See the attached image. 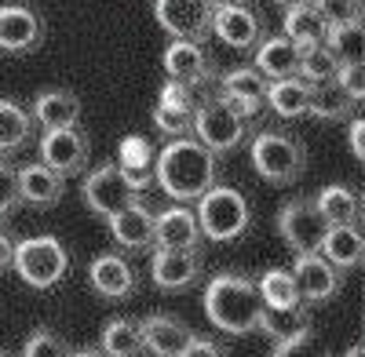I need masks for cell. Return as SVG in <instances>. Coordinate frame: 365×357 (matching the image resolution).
Masks as SVG:
<instances>
[{
    "label": "cell",
    "mask_w": 365,
    "mask_h": 357,
    "mask_svg": "<svg viewBox=\"0 0 365 357\" xmlns=\"http://www.w3.org/2000/svg\"><path fill=\"white\" fill-rule=\"evenodd\" d=\"M205 317L227 336L274 332V321L263 307L259 284L241 274H216L205 284Z\"/></svg>",
    "instance_id": "6da1fadb"
},
{
    "label": "cell",
    "mask_w": 365,
    "mask_h": 357,
    "mask_svg": "<svg viewBox=\"0 0 365 357\" xmlns=\"http://www.w3.org/2000/svg\"><path fill=\"white\" fill-rule=\"evenodd\" d=\"M154 186L175 204L201 201L216 186V154L197 139H187V135L172 139L158 154Z\"/></svg>",
    "instance_id": "7a4b0ae2"
},
{
    "label": "cell",
    "mask_w": 365,
    "mask_h": 357,
    "mask_svg": "<svg viewBox=\"0 0 365 357\" xmlns=\"http://www.w3.org/2000/svg\"><path fill=\"white\" fill-rule=\"evenodd\" d=\"M249 161L267 186H292L307 171V146L289 132H259L249 142Z\"/></svg>",
    "instance_id": "3957f363"
},
{
    "label": "cell",
    "mask_w": 365,
    "mask_h": 357,
    "mask_svg": "<svg viewBox=\"0 0 365 357\" xmlns=\"http://www.w3.org/2000/svg\"><path fill=\"white\" fill-rule=\"evenodd\" d=\"M197 223L201 233L216 245H234L241 233L252 226V208L245 201V193L234 186H212L201 201H197Z\"/></svg>",
    "instance_id": "277c9868"
},
{
    "label": "cell",
    "mask_w": 365,
    "mask_h": 357,
    "mask_svg": "<svg viewBox=\"0 0 365 357\" xmlns=\"http://www.w3.org/2000/svg\"><path fill=\"white\" fill-rule=\"evenodd\" d=\"M15 274L37 292L55 288L70 274V252L66 245L51 233H37V237H26V241L15 245Z\"/></svg>",
    "instance_id": "5b68a950"
},
{
    "label": "cell",
    "mask_w": 365,
    "mask_h": 357,
    "mask_svg": "<svg viewBox=\"0 0 365 357\" xmlns=\"http://www.w3.org/2000/svg\"><path fill=\"white\" fill-rule=\"evenodd\" d=\"M81 197L88 204V212L91 215H99V219H113L120 215L125 208H132L135 201H143V193L128 183V175L120 171L117 164H99V168H91L84 175V186H81Z\"/></svg>",
    "instance_id": "8992f818"
},
{
    "label": "cell",
    "mask_w": 365,
    "mask_h": 357,
    "mask_svg": "<svg viewBox=\"0 0 365 357\" xmlns=\"http://www.w3.org/2000/svg\"><path fill=\"white\" fill-rule=\"evenodd\" d=\"M245 135H249V121L223 99H205V106L194 117V139L205 142L216 157L237 150L245 142Z\"/></svg>",
    "instance_id": "52a82bcc"
},
{
    "label": "cell",
    "mask_w": 365,
    "mask_h": 357,
    "mask_svg": "<svg viewBox=\"0 0 365 357\" xmlns=\"http://www.w3.org/2000/svg\"><path fill=\"white\" fill-rule=\"evenodd\" d=\"M216 0H154V18L172 41H201L212 33Z\"/></svg>",
    "instance_id": "ba28073f"
},
{
    "label": "cell",
    "mask_w": 365,
    "mask_h": 357,
    "mask_svg": "<svg viewBox=\"0 0 365 357\" xmlns=\"http://www.w3.org/2000/svg\"><path fill=\"white\" fill-rule=\"evenodd\" d=\"M256 284H259V295H263V307H267L270 321H282V324H289V329L299 324V321H307V299H303L292 270L270 266V270L259 274Z\"/></svg>",
    "instance_id": "9c48e42d"
},
{
    "label": "cell",
    "mask_w": 365,
    "mask_h": 357,
    "mask_svg": "<svg viewBox=\"0 0 365 357\" xmlns=\"http://www.w3.org/2000/svg\"><path fill=\"white\" fill-rule=\"evenodd\" d=\"M325 219L318 212L314 201H289L282 212H278V233L282 241L303 255V252H322V241H325Z\"/></svg>",
    "instance_id": "30bf717a"
},
{
    "label": "cell",
    "mask_w": 365,
    "mask_h": 357,
    "mask_svg": "<svg viewBox=\"0 0 365 357\" xmlns=\"http://www.w3.org/2000/svg\"><path fill=\"white\" fill-rule=\"evenodd\" d=\"M44 44V18L29 4H0V51L29 55Z\"/></svg>",
    "instance_id": "8fae6325"
},
{
    "label": "cell",
    "mask_w": 365,
    "mask_h": 357,
    "mask_svg": "<svg viewBox=\"0 0 365 357\" xmlns=\"http://www.w3.org/2000/svg\"><path fill=\"white\" fill-rule=\"evenodd\" d=\"M88 157H91V142L88 135L73 124V128H55V132H44L41 135V161L48 168H55L58 175H81L88 168Z\"/></svg>",
    "instance_id": "7c38bea8"
},
{
    "label": "cell",
    "mask_w": 365,
    "mask_h": 357,
    "mask_svg": "<svg viewBox=\"0 0 365 357\" xmlns=\"http://www.w3.org/2000/svg\"><path fill=\"white\" fill-rule=\"evenodd\" d=\"M267 77L252 66H237V70H227L223 77H220V95L216 99H223L227 106H234L245 121H256V117L263 113V106H267Z\"/></svg>",
    "instance_id": "4fadbf2b"
},
{
    "label": "cell",
    "mask_w": 365,
    "mask_h": 357,
    "mask_svg": "<svg viewBox=\"0 0 365 357\" xmlns=\"http://www.w3.org/2000/svg\"><path fill=\"white\" fill-rule=\"evenodd\" d=\"M150 277L161 292H182L201 281L197 248H154L150 252Z\"/></svg>",
    "instance_id": "5bb4252c"
},
{
    "label": "cell",
    "mask_w": 365,
    "mask_h": 357,
    "mask_svg": "<svg viewBox=\"0 0 365 357\" xmlns=\"http://www.w3.org/2000/svg\"><path fill=\"white\" fill-rule=\"evenodd\" d=\"M212 37L220 44L234 48V51H249L259 44L263 37V26H259V15L234 0V4H216V15H212Z\"/></svg>",
    "instance_id": "9a60e30c"
},
{
    "label": "cell",
    "mask_w": 365,
    "mask_h": 357,
    "mask_svg": "<svg viewBox=\"0 0 365 357\" xmlns=\"http://www.w3.org/2000/svg\"><path fill=\"white\" fill-rule=\"evenodd\" d=\"M106 226H110V237L125 252H154L158 245V215L146 208V201H135L120 215H113Z\"/></svg>",
    "instance_id": "2e32d148"
},
{
    "label": "cell",
    "mask_w": 365,
    "mask_h": 357,
    "mask_svg": "<svg viewBox=\"0 0 365 357\" xmlns=\"http://www.w3.org/2000/svg\"><path fill=\"white\" fill-rule=\"evenodd\" d=\"M88 281L103 299H128V295H135V284H139L135 266L117 252H99L96 259H91Z\"/></svg>",
    "instance_id": "e0dca14e"
},
{
    "label": "cell",
    "mask_w": 365,
    "mask_h": 357,
    "mask_svg": "<svg viewBox=\"0 0 365 357\" xmlns=\"http://www.w3.org/2000/svg\"><path fill=\"white\" fill-rule=\"evenodd\" d=\"M292 274H296V284H299V292H303V299H307V303H329L332 295L340 292V270L322 252L296 255Z\"/></svg>",
    "instance_id": "ac0fdd59"
},
{
    "label": "cell",
    "mask_w": 365,
    "mask_h": 357,
    "mask_svg": "<svg viewBox=\"0 0 365 357\" xmlns=\"http://www.w3.org/2000/svg\"><path fill=\"white\" fill-rule=\"evenodd\" d=\"M161 63H165V77L168 80L190 84V87H201L212 77L208 51L201 48V41H172L165 48V55H161Z\"/></svg>",
    "instance_id": "d6986e66"
},
{
    "label": "cell",
    "mask_w": 365,
    "mask_h": 357,
    "mask_svg": "<svg viewBox=\"0 0 365 357\" xmlns=\"http://www.w3.org/2000/svg\"><path fill=\"white\" fill-rule=\"evenodd\" d=\"M158 146L146 135H125L117 142V168L128 175V183L143 193L146 186H154V171H158Z\"/></svg>",
    "instance_id": "ffe728a7"
},
{
    "label": "cell",
    "mask_w": 365,
    "mask_h": 357,
    "mask_svg": "<svg viewBox=\"0 0 365 357\" xmlns=\"http://www.w3.org/2000/svg\"><path fill=\"white\" fill-rule=\"evenodd\" d=\"M19 193H22V204L55 208L66 193V178L55 168H48L44 161H34V164L19 168Z\"/></svg>",
    "instance_id": "44dd1931"
},
{
    "label": "cell",
    "mask_w": 365,
    "mask_h": 357,
    "mask_svg": "<svg viewBox=\"0 0 365 357\" xmlns=\"http://www.w3.org/2000/svg\"><path fill=\"white\" fill-rule=\"evenodd\" d=\"M34 121L44 128V132H55V128H73L81 121V99L70 92V87H48L34 99Z\"/></svg>",
    "instance_id": "7402d4cb"
},
{
    "label": "cell",
    "mask_w": 365,
    "mask_h": 357,
    "mask_svg": "<svg viewBox=\"0 0 365 357\" xmlns=\"http://www.w3.org/2000/svg\"><path fill=\"white\" fill-rule=\"evenodd\" d=\"M201 223L197 212H190L187 204H172L158 215V245L154 248H197L201 241Z\"/></svg>",
    "instance_id": "603a6c76"
},
{
    "label": "cell",
    "mask_w": 365,
    "mask_h": 357,
    "mask_svg": "<svg viewBox=\"0 0 365 357\" xmlns=\"http://www.w3.org/2000/svg\"><path fill=\"white\" fill-rule=\"evenodd\" d=\"M267 106L285 117V121H303L311 117V80L303 77H285L267 84Z\"/></svg>",
    "instance_id": "cb8c5ba5"
},
{
    "label": "cell",
    "mask_w": 365,
    "mask_h": 357,
    "mask_svg": "<svg viewBox=\"0 0 365 357\" xmlns=\"http://www.w3.org/2000/svg\"><path fill=\"white\" fill-rule=\"evenodd\" d=\"M299 58L303 51L289 41V37H270L256 48V70L267 80H285V77H299Z\"/></svg>",
    "instance_id": "d4e9b609"
},
{
    "label": "cell",
    "mask_w": 365,
    "mask_h": 357,
    "mask_svg": "<svg viewBox=\"0 0 365 357\" xmlns=\"http://www.w3.org/2000/svg\"><path fill=\"white\" fill-rule=\"evenodd\" d=\"M190 343V332L168 314H154L143 321V346L154 357H179L182 346Z\"/></svg>",
    "instance_id": "484cf974"
},
{
    "label": "cell",
    "mask_w": 365,
    "mask_h": 357,
    "mask_svg": "<svg viewBox=\"0 0 365 357\" xmlns=\"http://www.w3.org/2000/svg\"><path fill=\"white\" fill-rule=\"evenodd\" d=\"M322 255L336 266V270L365 266V241H361L358 226H329L325 241H322Z\"/></svg>",
    "instance_id": "4316f807"
},
{
    "label": "cell",
    "mask_w": 365,
    "mask_h": 357,
    "mask_svg": "<svg viewBox=\"0 0 365 357\" xmlns=\"http://www.w3.org/2000/svg\"><path fill=\"white\" fill-rule=\"evenodd\" d=\"M270 357H329V346L314 324L299 321L292 329H285L270 346Z\"/></svg>",
    "instance_id": "83f0119b"
},
{
    "label": "cell",
    "mask_w": 365,
    "mask_h": 357,
    "mask_svg": "<svg viewBox=\"0 0 365 357\" xmlns=\"http://www.w3.org/2000/svg\"><path fill=\"white\" fill-rule=\"evenodd\" d=\"M285 37L303 51V48H318V44H325V37H329V26H325V18L318 15V8L314 4H299V8H289L285 11Z\"/></svg>",
    "instance_id": "f1b7e54d"
},
{
    "label": "cell",
    "mask_w": 365,
    "mask_h": 357,
    "mask_svg": "<svg viewBox=\"0 0 365 357\" xmlns=\"http://www.w3.org/2000/svg\"><path fill=\"white\" fill-rule=\"evenodd\" d=\"M29 135H34V113H26L11 99H0V157L19 154Z\"/></svg>",
    "instance_id": "f546056e"
},
{
    "label": "cell",
    "mask_w": 365,
    "mask_h": 357,
    "mask_svg": "<svg viewBox=\"0 0 365 357\" xmlns=\"http://www.w3.org/2000/svg\"><path fill=\"white\" fill-rule=\"evenodd\" d=\"M354 106L358 102L336 84V77L311 84V117H322V121H347V117H354Z\"/></svg>",
    "instance_id": "4dcf8cb0"
},
{
    "label": "cell",
    "mask_w": 365,
    "mask_h": 357,
    "mask_svg": "<svg viewBox=\"0 0 365 357\" xmlns=\"http://www.w3.org/2000/svg\"><path fill=\"white\" fill-rule=\"evenodd\" d=\"M99 346H103L106 357H139L146 350L143 346V324L132 321V317H113L103 329Z\"/></svg>",
    "instance_id": "1f68e13d"
},
{
    "label": "cell",
    "mask_w": 365,
    "mask_h": 357,
    "mask_svg": "<svg viewBox=\"0 0 365 357\" xmlns=\"http://www.w3.org/2000/svg\"><path fill=\"white\" fill-rule=\"evenodd\" d=\"M314 204H318L325 226H354L358 219V193L347 186H325L314 197Z\"/></svg>",
    "instance_id": "d6a6232c"
},
{
    "label": "cell",
    "mask_w": 365,
    "mask_h": 357,
    "mask_svg": "<svg viewBox=\"0 0 365 357\" xmlns=\"http://www.w3.org/2000/svg\"><path fill=\"white\" fill-rule=\"evenodd\" d=\"M340 70L336 55H332L329 44H318V48H303V58H299V77L311 80V84H322V80H332Z\"/></svg>",
    "instance_id": "836d02e7"
},
{
    "label": "cell",
    "mask_w": 365,
    "mask_h": 357,
    "mask_svg": "<svg viewBox=\"0 0 365 357\" xmlns=\"http://www.w3.org/2000/svg\"><path fill=\"white\" fill-rule=\"evenodd\" d=\"M158 102H161V106H168V110H175V113H187V117H197V110L205 106L201 87L179 84V80H165V84H161Z\"/></svg>",
    "instance_id": "e575fe53"
},
{
    "label": "cell",
    "mask_w": 365,
    "mask_h": 357,
    "mask_svg": "<svg viewBox=\"0 0 365 357\" xmlns=\"http://www.w3.org/2000/svg\"><path fill=\"white\" fill-rule=\"evenodd\" d=\"M22 357H70V346H66V339L58 336V332H51V329H37L34 336L26 339Z\"/></svg>",
    "instance_id": "d590c367"
},
{
    "label": "cell",
    "mask_w": 365,
    "mask_h": 357,
    "mask_svg": "<svg viewBox=\"0 0 365 357\" xmlns=\"http://www.w3.org/2000/svg\"><path fill=\"white\" fill-rule=\"evenodd\" d=\"M318 8V15L325 18L329 29H347V26H358V4L354 0H311Z\"/></svg>",
    "instance_id": "8d00e7d4"
},
{
    "label": "cell",
    "mask_w": 365,
    "mask_h": 357,
    "mask_svg": "<svg viewBox=\"0 0 365 357\" xmlns=\"http://www.w3.org/2000/svg\"><path fill=\"white\" fill-rule=\"evenodd\" d=\"M22 204V193H19V171L0 157V223H4L15 208Z\"/></svg>",
    "instance_id": "74e56055"
},
{
    "label": "cell",
    "mask_w": 365,
    "mask_h": 357,
    "mask_svg": "<svg viewBox=\"0 0 365 357\" xmlns=\"http://www.w3.org/2000/svg\"><path fill=\"white\" fill-rule=\"evenodd\" d=\"M154 124H158V132L161 135H172V139H179V135H187V132H194V117H187V113H175V110H168V106H154Z\"/></svg>",
    "instance_id": "f35d334b"
},
{
    "label": "cell",
    "mask_w": 365,
    "mask_h": 357,
    "mask_svg": "<svg viewBox=\"0 0 365 357\" xmlns=\"http://www.w3.org/2000/svg\"><path fill=\"white\" fill-rule=\"evenodd\" d=\"M336 84L344 87L354 102H361L365 99V63H344L336 70Z\"/></svg>",
    "instance_id": "ab89813d"
},
{
    "label": "cell",
    "mask_w": 365,
    "mask_h": 357,
    "mask_svg": "<svg viewBox=\"0 0 365 357\" xmlns=\"http://www.w3.org/2000/svg\"><path fill=\"white\" fill-rule=\"evenodd\" d=\"M179 357H227V350L216 339H205V336H190V343L182 346Z\"/></svg>",
    "instance_id": "60d3db41"
},
{
    "label": "cell",
    "mask_w": 365,
    "mask_h": 357,
    "mask_svg": "<svg viewBox=\"0 0 365 357\" xmlns=\"http://www.w3.org/2000/svg\"><path fill=\"white\" fill-rule=\"evenodd\" d=\"M351 150H354V157L365 164V110L351 121Z\"/></svg>",
    "instance_id": "b9f144b4"
},
{
    "label": "cell",
    "mask_w": 365,
    "mask_h": 357,
    "mask_svg": "<svg viewBox=\"0 0 365 357\" xmlns=\"http://www.w3.org/2000/svg\"><path fill=\"white\" fill-rule=\"evenodd\" d=\"M8 266H15V245H11V237L0 230V270H8Z\"/></svg>",
    "instance_id": "7bdbcfd3"
},
{
    "label": "cell",
    "mask_w": 365,
    "mask_h": 357,
    "mask_svg": "<svg viewBox=\"0 0 365 357\" xmlns=\"http://www.w3.org/2000/svg\"><path fill=\"white\" fill-rule=\"evenodd\" d=\"M358 233H361V241H365V186L358 190V219H354Z\"/></svg>",
    "instance_id": "ee69618b"
},
{
    "label": "cell",
    "mask_w": 365,
    "mask_h": 357,
    "mask_svg": "<svg viewBox=\"0 0 365 357\" xmlns=\"http://www.w3.org/2000/svg\"><path fill=\"white\" fill-rule=\"evenodd\" d=\"M70 357H106V353H103V346H84V350H73Z\"/></svg>",
    "instance_id": "f6af8a7d"
},
{
    "label": "cell",
    "mask_w": 365,
    "mask_h": 357,
    "mask_svg": "<svg viewBox=\"0 0 365 357\" xmlns=\"http://www.w3.org/2000/svg\"><path fill=\"white\" fill-rule=\"evenodd\" d=\"M358 4V29H361V37H365V0H354Z\"/></svg>",
    "instance_id": "bcb514c9"
},
{
    "label": "cell",
    "mask_w": 365,
    "mask_h": 357,
    "mask_svg": "<svg viewBox=\"0 0 365 357\" xmlns=\"http://www.w3.org/2000/svg\"><path fill=\"white\" fill-rule=\"evenodd\" d=\"M274 4L289 11V8H299V4H311V0H274Z\"/></svg>",
    "instance_id": "7dc6e473"
},
{
    "label": "cell",
    "mask_w": 365,
    "mask_h": 357,
    "mask_svg": "<svg viewBox=\"0 0 365 357\" xmlns=\"http://www.w3.org/2000/svg\"><path fill=\"white\" fill-rule=\"evenodd\" d=\"M347 357H365V346H361V343H354V346L347 350Z\"/></svg>",
    "instance_id": "c3c4849f"
},
{
    "label": "cell",
    "mask_w": 365,
    "mask_h": 357,
    "mask_svg": "<svg viewBox=\"0 0 365 357\" xmlns=\"http://www.w3.org/2000/svg\"><path fill=\"white\" fill-rule=\"evenodd\" d=\"M0 357H11V353H8V350H0Z\"/></svg>",
    "instance_id": "681fc988"
},
{
    "label": "cell",
    "mask_w": 365,
    "mask_h": 357,
    "mask_svg": "<svg viewBox=\"0 0 365 357\" xmlns=\"http://www.w3.org/2000/svg\"><path fill=\"white\" fill-rule=\"evenodd\" d=\"M220 4H234V0H220Z\"/></svg>",
    "instance_id": "f907efd6"
}]
</instances>
